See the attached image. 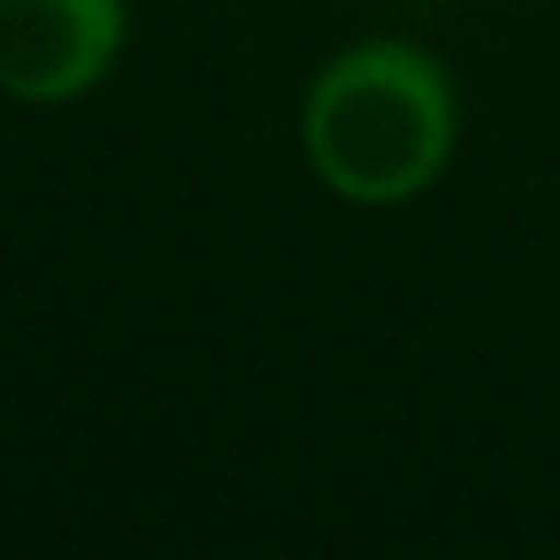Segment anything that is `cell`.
Instances as JSON below:
<instances>
[{
	"instance_id": "1",
	"label": "cell",
	"mask_w": 560,
	"mask_h": 560,
	"mask_svg": "<svg viewBox=\"0 0 560 560\" xmlns=\"http://www.w3.org/2000/svg\"><path fill=\"white\" fill-rule=\"evenodd\" d=\"M458 145V97L428 49L374 37L331 55L302 97L307 170L350 206L428 194Z\"/></svg>"
},
{
	"instance_id": "2",
	"label": "cell",
	"mask_w": 560,
	"mask_h": 560,
	"mask_svg": "<svg viewBox=\"0 0 560 560\" xmlns=\"http://www.w3.org/2000/svg\"><path fill=\"white\" fill-rule=\"evenodd\" d=\"M127 43V0H0V91L31 109L103 85Z\"/></svg>"
}]
</instances>
